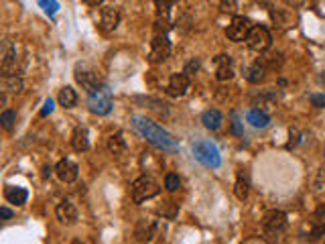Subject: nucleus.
I'll use <instances>...</instances> for the list:
<instances>
[{"label":"nucleus","instance_id":"nucleus-1","mask_svg":"<svg viewBox=\"0 0 325 244\" xmlns=\"http://www.w3.org/2000/svg\"><path fill=\"white\" fill-rule=\"evenodd\" d=\"M132 128L153 147H157V149H161L165 153H177L179 151V141L173 137L171 132H167L161 124L153 122L146 116H134L132 118Z\"/></svg>","mask_w":325,"mask_h":244},{"label":"nucleus","instance_id":"nucleus-2","mask_svg":"<svg viewBox=\"0 0 325 244\" xmlns=\"http://www.w3.org/2000/svg\"><path fill=\"white\" fill-rule=\"evenodd\" d=\"M193 157H195V161H199L201 165L211 167V169H218L222 165L220 149L215 147V143H211L209 139H201V141L193 143Z\"/></svg>","mask_w":325,"mask_h":244},{"label":"nucleus","instance_id":"nucleus-3","mask_svg":"<svg viewBox=\"0 0 325 244\" xmlns=\"http://www.w3.org/2000/svg\"><path fill=\"white\" fill-rule=\"evenodd\" d=\"M88 108L98 116H106L112 112V90L108 85H100L96 92L88 94Z\"/></svg>","mask_w":325,"mask_h":244},{"label":"nucleus","instance_id":"nucleus-4","mask_svg":"<svg viewBox=\"0 0 325 244\" xmlns=\"http://www.w3.org/2000/svg\"><path fill=\"white\" fill-rule=\"evenodd\" d=\"M159 193H161V187L153 177L142 175L132 183V202L134 204H142V202H146V199L157 197Z\"/></svg>","mask_w":325,"mask_h":244},{"label":"nucleus","instance_id":"nucleus-5","mask_svg":"<svg viewBox=\"0 0 325 244\" xmlns=\"http://www.w3.org/2000/svg\"><path fill=\"white\" fill-rule=\"evenodd\" d=\"M246 45H248L252 51H258V53L266 51V49L272 45V37H270L268 29H266V27H260V25L252 27L250 33H248V37H246Z\"/></svg>","mask_w":325,"mask_h":244},{"label":"nucleus","instance_id":"nucleus-6","mask_svg":"<svg viewBox=\"0 0 325 244\" xmlns=\"http://www.w3.org/2000/svg\"><path fill=\"white\" fill-rule=\"evenodd\" d=\"M262 226H264V232L268 236H276L280 234L285 228H287V214L280 212V210H270L264 214V220H262Z\"/></svg>","mask_w":325,"mask_h":244},{"label":"nucleus","instance_id":"nucleus-7","mask_svg":"<svg viewBox=\"0 0 325 244\" xmlns=\"http://www.w3.org/2000/svg\"><path fill=\"white\" fill-rule=\"evenodd\" d=\"M171 55V41L167 35H155L153 43H150V63H161Z\"/></svg>","mask_w":325,"mask_h":244},{"label":"nucleus","instance_id":"nucleus-8","mask_svg":"<svg viewBox=\"0 0 325 244\" xmlns=\"http://www.w3.org/2000/svg\"><path fill=\"white\" fill-rule=\"evenodd\" d=\"M250 29H252V25H250L248 18H244V16H234V18H232V25H230L228 31H226V35H228V39L234 41V43H242V41H246Z\"/></svg>","mask_w":325,"mask_h":244},{"label":"nucleus","instance_id":"nucleus-9","mask_svg":"<svg viewBox=\"0 0 325 244\" xmlns=\"http://www.w3.org/2000/svg\"><path fill=\"white\" fill-rule=\"evenodd\" d=\"M2 76H14L16 74V49L10 41L2 43V61H0Z\"/></svg>","mask_w":325,"mask_h":244},{"label":"nucleus","instance_id":"nucleus-10","mask_svg":"<svg viewBox=\"0 0 325 244\" xmlns=\"http://www.w3.org/2000/svg\"><path fill=\"white\" fill-rule=\"evenodd\" d=\"M55 175L63 183H73L79 175V167L71 161V159H61L57 165H55Z\"/></svg>","mask_w":325,"mask_h":244},{"label":"nucleus","instance_id":"nucleus-11","mask_svg":"<svg viewBox=\"0 0 325 244\" xmlns=\"http://www.w3.org/2000/svg\"><path fill=\"white\" fill-rule=\"evenodd\" d=\"M55 214H57V220L65 226H71L77 222V208L69 202V199H63V202L57 204L55 208Z\"/></svg>","mask_w":325,"mask_h":244},{"label":"nucleus","instance_id":"nucleus-12","mask_svg":"<svg viewBox=\"0 0 325 244\" xmlns=\"http://www.w3.org/2000/svg\"><path fill=\"white\" fill-rule=\"evenodd\" d=\"M189 90V76L183 72V74H173L171 80H169V85H167V92L173 96V98H179V96H185Z\"/></svg>","mask_w":325,"mask_h":244},{"label":"nucleus","instance_id":"nucleus-13","mask_svg":"<svg viewBox=\"0 0 325 244\" xmlns=\"http://www.w3.org/2000/svg\"><path fill=\"white\" fill-rule=\"evenodd\" d=\"M120 23V12L118 8L114 6H108V8H102V20H100V27L102 31H114Z\"/></svg>","mask_w":325,"mask_h":244},{"label":"nucleus","instance_id":"nucleus-14","mask_svg":"<svg viewBox=\"0 0 325 244\" xmlns=\"http://www.w3.org/2000/svg\"><path fill=\"white\" fill-rule=\"evenodd\" d=\"M75 80H77V83H79L88 94L96 92L98 87L102 85L100 80H98V76L92 74V72H79V70H77V72H75Z\"/></svg>","mask_w":325,"mask_h":244},{"label":"nucleus","instance_id":"nucleus-15","mask_svg":"<svg viewBox=\"0 0 325 244\" xmlns=\"http://www.w3.org/2000/svg\"><path fill=\"white\" fill-rule=\"evenodd\" d=\"M4 197L8 204H14V206H25L27 199H29V191L23 189V187H14V185H6L4 187Z\"/></svg>","mask_w":325,"mask_h":244},{"label":"nucleus","instance_id":"nucleus-16","mask_svg":"<svg viewBox=\"0 0 325 244\" xmlns=\"http://www.w3.org/2000/svg\"><path fill=\"white\" fill-rule=\"evenodd\" d=\"M246 120L254 126V128H266L270 124V116L266 112H262L260 108H250L246 112Z\"/></svg>","mask_w":325,"mask_h":244},{"label":"nucleus","instance_id":"nucleus-17","mask_svg":"<svg viewBox=\"0 0 325 244\" xmlns=\"http://www.w3.org/2000/svg\"><path fill=\"white\" fill-rule=\"evenodd\" d=\"M215 68H218V80L220 81H226V80H230L234 76L230 55H218L215 57Z\"/></svg>","mask_w":325,"mask_h":244},{"label":"nucleus","instance_id":"nucleus-18","mask_svg":"<svg viewBox=\"0 0 325 244\" xmlns=\"http://www.w3.org/2000/svg\"><path fill=\"white\" fill-rule=\"evenodd\" d=\"M201 122H203V126L207 130H218L222 126V122H224V116H222L220 110H205V112L201 114Z\"/></svg>","mask_w":325,"mask_h":244},{"label":"nucleus","instance_id":"nucleus-19","mask_svg":"<svg viewBox=\"0 0 325 244\" xmlns=\"http://www.w3.org/2000/svg\"><path fill=\"white\" fill-rule=\"evenodd\" d=\"M71 145L77 153H83L90 149V139H88V130L83 126H77L75 132H73V139H71Z\"/></svg>","mask_w":325,"mask_h":244},{"label":"nucleus","instance_id":"nucleus-20","mask_svg":"<svg viewBox=\"0 0 325 244\" xmlns=\"http://www.w3.org/2000/svg\"><path fill=\"white\" fill-rule=\"evenodd\" d=\"M325 234V204H321L313 214V238H321Z\"/></svg>","mask_w":325,"mask_h":244},{"label":"nucleus","instance_id":"nucleus-21","mask_svg":"<svg viewBox=\"0 0 325 244\" xmlns=\"http://www.w3.org/2000/svg\"><path fill=\"white\" fill-rule=\"evenodd\" d=\"M57 100H59V104L63 108H73L77 104V94H75V90H73L71 85H65V87H61Z\"/></svg>","mask_w":325,"mask_h":244},{"label":"nucleus","instance_id":"nucleus-22","mask_svg":"<svg viewBox=\"0 0 325 244\" xmlns=\"http://www.w3.org/2000/svg\"><path fill=\"white\" fill-rule=\"evenodd\" d=\"M244 76H246L248 81H252V83H260V81L264 80V68L260 65V61H256V63L248 65V68L244 70Z\"/></svg>","mask_w":325,"mask_h":244},{"label":"nucleus","instance_id":"nucleus-23","mask_svg":"<svg viewBox=\"0 0 325 244\" xmlns=\"http://www.w3.org/2000/svg\"><path fill=\"white\" fill-rule=\"evenodd\" d=\"M23 80L16 78V76H4V92H10V94H20L23 92Z\"/></svg>","mask_w":325,"mask_h":244},{"label":"nucleus","instance_id":"nucleus-24","mask_svg":"<svg viewBox=\"0 0 325 244\" xmlns=\"http://www.w3.org/2000/svg\"><path fill=\"white\" fill-rule=\"evenodd\" d=\"M108 147H110V151L114 155H122L126 151V141L122 137V132H116V135H112L110 141H108Z\"/></svg>","mask_w":325,"mask_h":244},{"label":"nucleus","instance_id":"nucleus-25","mask_svg":"<svg viewBox=\"0 0 325 244\" xmlns=\"http://www.w3.org/2000/svg\"><path fill=\"white\" fill-rule=\"evenodd\" d=\"M234 193H236L238 199H246V197H248V181L244 179V175H242V173L238 175V179H236Z\"/></svg>","mask_w":325,"mask_h":244},{"label":"nucleus","instance_id":"nucleus-26","mask_svg":"<svg viewBox=\"0 0 325 244\" xmlns=\"http://www.w3.org/2000/svg\"><path fill=\"white\" fill-rule=\"evenodd\" d=\"M153 238V224H146V220H142L136 228V240H150Z\"/></svg>","mask_w":325,"mask_h":244},{"label":"nucleus","instance_id":"nucleus-27","mask_svg":"<svg viewBox=\"0 0 325 244\" xmlns=\"http://www.w3.org/2000/svg\"><path fill=\"white\" fill-rule=\"evenodd\" d=\"M14 122H16V114L12 112V110H4V112L0 114V124H2L4 130H12Z\"/></svg>","mask_w":325,"mask_h":244},{"label":"nucleus","instance_id":"nucleus-28","mask_svg":"<svg viewBox=\"0 0 325 244\" xmlns=\"http://www.w3.org/2000/svg\"><path fill=\"white\" fill-rule=\"evenodd\" d=\"M181 187V179L177 173H167L165 175V189L167 191H177Z\"/></svg>","mask_w":325,"mask_h":244},{"label":"nucleus","instance_id":"nucleus-29","mask_svg":"<svg viewBox=\"0 0 325 244\" xmlns=\"http://www.w3.org/2000/svg\"><path fill=\"white\" fill-rule=\"evenodd\" d=\"M37 2H39V6L45 10L49 16H53L59 10V2H57V0H37Z\"/></svg>","mask_w":325,"mask_h":244},{"label":"nucleus","instance_id":"nucleus-30","mask_svg":"<svg viewBox=\"0 0 325 244\" xmlns=\"http://www.w3.org/2000/svg\"><path fill=\"white\" fill-rule=\"evenodd\" d=\"M169 31H171V23H169V18L159 16V18H157V23H155V35H167Z\"/></svg>","mask_w":325,"mask_h":244},{"label":"nucleus","instance_id":"nucleus-31","mask_svg":"<svg viewBox=\"0 0 325 244\" xmlns=\"http://www.w3.org/2000/svg\"><path fill=\"white\" fill-rule=\"evenodd\" d=\"M155 4H157V14L159 16H169V10H171V0H155Z\"/></svg>","mask_w":325,"mask_h":244},{"label":"nucleus","instance_id":"nucleus-32","mask_svg":"<svg viewBox=\"0 0 325 244\" xmlns=\"http://www.w3.org/2000/svg\"><path fill=\"white\" fill-rule=\"evenodd\" d=\"M183 72H185L189 78H191V76H195V74L199 72V61H197V59H191V61L185 65V70H183Z\"/></svg>","mask_w":325,"mask_h":244},{"label":"nucleus","instance_id":"nucleus-33","mask_svg":"<svg viewBox=\"0 0 325 244\" xmlns=\"http://www.w3.org/2000/svg\"><path fill=\"white\" fill-rule=\"evenodd\" d=\"M309 102H311L315 108H325V96H323V94H311V96H309Z\"/></svg>","mask_w":325,"mask_h":244},{"label":"nucleus","instance_id":"nucleus-34","mask_svg":"<svg viewBox=\"0 0 325 244\" xmlns=\"http://www.w3.org/2000/svg\"><path fill=\"white\" fill-rule=\"evenodd\" d=\"M53 108H55V106H53V100H51V98H47V100H45V104H43L41 116H49V114L53 112Z\"/></svg>","mask_w":325,"mask_h":244},{"label":"nucleus","instance_id":"nucleus-35","mask_svg":"<svg viewBox=\"0 0 325 244\" xmlns=\"http://www.w3.org/2000/svg\"><path fill=\"white\" fill-rule=\"evenodd\" d=\"M230 128H232V132H234V135H236V137H244V128H242V122H238V120H234Z\"/></svg>","mask_w":325,"mask_h":244},{"label":"nucleus","instance_id":"nucleus-36","mask_svg":"<svg viewBox=\"0 0 325 244\" xmlns=\"http://www.w3.org/2000/svg\"><path fill=\"white\" fill-rule=\"evenodd\" d=\"M299 145V132L297 130H291V141H289V149H293V147H297Z\"/></svg>","mask_w":325,"mask_h":244},{"label":"nucleus","instance_id":"nucleus-37","mask_svg":"<svg viewBox=\"0 0 325 244\" xmlns=\"http://www.w3.org/2000/svg\"><path fill=\"white\" fill-rule=\"evenodd\" d=\"M12 218V212L8 208H0V220H10Z\"/></svg>","mask_w":325,"mask_h":244},{"label":"nucleus","instance_id":"nucleus-38","mask_svg":"<svg viewBox=\"0 0 325 244\" xmlns=\"http://www.w3.org/2000/svg\"><path fill=\"white\" fill-rule=\"evenodd\" d=\"M104 2V0H85V4H88V6H100Z\"/></svg>","mask_w":325,"mask_h":244},{"label":"nucleus","instance_id":"nucleus-39","mask_svg":"<svg viewBox=\"0 0 325 244\" xmlns=\"http://www.w3.org/2000/svg\"><path fill=\"white\" fill-rule=\"evenodd\" d=\"M321 80H323V83H325V74H323V76H321Z\"/></svg>","mask_w":325,"mask_h":244},{"label":"nucleus","instance_id":"nucleus-40","mask_svg":"<svg viewBox=\"0 0 325 244\" xmlns=\"http://www.w3.org/2000/svg\"><path fill=\"white\" fill-rule=\"evenodd\" d=\"M171 2H177V0H171Z\"/></svg>","mask_w":325,"mask_h":244},{"label":"nucleus","instance_id":"nucleus-41","mask_svg":"<svg viewBox=\"0 0 325 244\" xmlns=\"http://www.w3.org/2000/svg\"><path fill=\"white\" fill-rule=\"evenodd\" d=\"M323 157H325V155H323Z\"/></svg>","mask_w":325,"mask_h":244}]
</instances>
